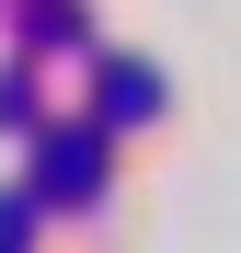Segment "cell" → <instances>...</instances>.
I'll return each mask as SVG.
<instances>
[{
  "instance_id": "6da1fadb",
  "label": "cell",
  "mask_w": 241,
  "mask_h": 253,
  "mask_svg": "<svg viewBox=\"0 0 241 253\" xmlns=\"http://www.w3.org/2000/svg\"><path fill=\"white\" fill-rule=\"evenodd\" d=\"M103 196V126H34V207H92Z\"/></svg>"
},
{
  "instance_id": "7a4b0ae2",
  "label": "cell",
  "mask_w": 241,
  "mask_h": 253,
  "mask_svg": "<svg viewBox=\"0 0 241 253\" xmlns=\"http://www.w3.org/2000/svg\"><path fill=\"white\" fill-rule=\"evenodd\" d=\"M103 115H115V126H127V115H161V81H149V69H115V81H103Z\"/></svg>"
},
{
  "instance_id": "3957f363",
  "label": "cell",
  "mask_w": 241,
  "mask_h": 253,
  "mask_svg": "<svg viewBox=\"0 0 241 253\" xmlns=\"http://www.w3.org/2000/svg\"><path fill=\"white\" fill-rule=\"evenodd\" d=\"M34 242V196H0V253H23Z\"/></svg>"
}]
</instances>
